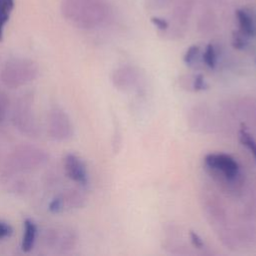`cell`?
<instances>
[{
  "label": "cell",
  "instance_id": "ac0fdd59",
  "mask_svg": "<svg viewBox=\"0 0 256 256\" xmlns=\"http://www.w3.org/2000/svg\"><path fill=\"white\" fill-rule=\"evenodd\" d=\"M248 38L246 35H244L242 32L238 31L236 34H234L233 36V41L232 44L234 46V48L236 49H244L247 45H248Z\"/></svg>",
  "mask_w": 256,
  "mask_h": 256
},
{
  "label": "cell",
  "instance_id": "9c48e42d",
  "mask_svg": "<svg viewBox=\"0 0 256 256\" xmlns=\"http://www.w3.org/2000/svg\"><path fill=\"white\" fill-rule=\"evenodd\" d=\"M63 166L67 177L76 184L85 187L89 182L88 170L85 162L76 154L69 153L64 157Z\"/></svg>",
  "mask_w": 256,
  "mask_h": 256
},
{
  "label": "cell",
  "instance_id": "52a82bcc",
  "mask_svg": "<svg viewBox=\"0 0 256 256\" xmlns=\"http://www.w3.org/2000/svg\"><path fill=\"white\" fill-rule=\"evenodd\" d=\"M205 166L221 174L226 180H235L240 173V166L238 162L229 154L225 153H209L204 158Z\"/></svg>",
  "mask_w": 256,
  "mask_h": 256
},
{
  "label": "cell",
  "instance_id": "603a6c76",
  "mask_svg": "<svg viewBox=\"0 0 256 256\" xmlns=\"http://www.w3.org/2000/svg\"><path fill=\"white\" fill-rule=\"evenodd\" d=\"M189 235H190V240H191L192 244H193L196 248H199V249L203 248L204 242H203L202 238H201L195 231H190Z\"/></svg>",
  "mask_w": 256,
  "mask_h": 256
},
{
  "label": "cell",
  "instance_id": "7c38bea8",
  "mask_svg": "<svg viewBox=\"0 0 256 256\" xmlns=\"http://www.w3.org/2000/svg\"><path fill=\"white\" fill-rule=\"evenodd\" d=\"M172 3L173 19L180 25L186 24L192 13L195 0H174Z\"/></svg>",
  "mask_w": 256,
  "mask_h": 256
},
{
  "label": "cell",
  "instance_id": "e0dca14e",
  "mask_svg": "<svg viewBox=\"0 0 256 256\" xmlns=\"http://www.w3.org/2000/svg\"><path fill=\"white\" fill-rule=\"evenodd\" d=\"M200 55V47L198 45H191L183 56V61L187 66H191L195 63Z\"/></svg>",
  "mask_w": 256,
  "mask_h": 256
},
{
  "label": "cell",
  "instance_id": "6da1fadb",
  "mask_svg": "<svg viewBox=\"0 0 256 256\" xmlns=\"http://www.w3.org/2000/svg\"><path fill=\"white\" fill-rule=\"evenodd\" d=\"M63 17L80 29H93L107 18L109 7L105 0H63Z\"/></svg>",
  "mask_w": 256,
  "mask_h": 256
},
{
  "label": "cell",
  "instance_id": "4fadbf2b",
  "mask_svg": "<svg viewBox=\"0 0 256 256\" xmlns=\"http://www.w3.org/2000/svg\"><path fill=\"white\" fill-rule=\"evenodd\" d=\"M14 0H0V42L3 40L6 24L14 9Z\"/></svg>",
  "mask_w": 256,
  "mask_h": 256
},
{
  "label": "cell",
  "instance_id": "44dd1931",
  "mask_svg": "<svg viewBox=\"0 0 256 256\" xmlns=\"http://www.w3.org/2000/svg\"><path fill=\"white\" fill-rule=\"evenodd\" d=\"M193 88L195 91H202L207 88V84H206V81H205V78L203 77V75L198 74L195 76V78L193 80Z\"/></svg>",
  "mask_w": 256,
  "mask_h": 256
},
{
  "label": "cell",
  "instance_id": "2e32d148",
  "mask_svg": "<svg viewBox=\"0 0 256 256\" xmlns=\"http://www.w3.org/2000/svg\"><path fill=\"white\" fill-rule=\"evenodd\" d=\"M10 107V99L5 90L0 88V125L6 120Z\"/></svg>",
  "mask_w": 256,
  "mask_h": 256
},
{
  "label": "cell",
  "instance_id": "ffe728a7",
  "mask_svg": "<svg viewBox=\"0 0 256 256\" xmlns=\"http://www.w3.org/2000/svg\"><path fill=\"white\" fill-rule=\"evenodd\" d=\"M151 22L152 24L158 28L159 30L161 31H166L168 28H169V23L166 19L164 18H161V17H157V16H154V17H151Z\"/></svg>",
  "mask_w": 256,
  "mask_h": 256
},
{
  "label": "cell",
  "instance_id": "30bf717a",
  "mask_svg": "<svg viewBox=\"0 0 256 256\" xmlns=\"http://www.w3.org/2000/svg\"><path fill=\"white\" fill-rule=\"evenodd\" d=\"M239 31L249 38L256 37V10L250 7L239 8L235 11Z\"/></svg>",
  "mask_w": 256,
  "mask_h": 256
},
{
  "label": "cell",
  "instance_id": "d6986e66",
  "mask_svg": "<svg viewBox=\"0 0 256 256\" xmlns=\"http://www.w3.org/2000/svg\"><path fill=\"white\" fill-rule=\"evenodd\" d=\"M174 0H147V6L150 9H161L170 5Z\"/></svg>",
  "mask_w": 256,
  "mask_h": 256
},
{
  "label": "cell",
  "instance_id": "8992f818",
  "mask_svg": "<svg viewBox=\"0 0 256 256\" xmlns=\"http://www.w3.org/2000/svg\"><path fill=\"white\" fill-rule=\"evenodd\" d=\"M47 132L51 139L63 142L71 138L73 124L68 113L59 106L52 107L47 114Z\"/></svg>",
  "mask_w": 256,
  "mask_h": 256
},
{
  "label": "cell",
  "instance_id": "9a60e30c",
  "mask_svg": "<svg viewBox=\"0 0 256 256\" xmlns=\"http://www.w3.org/2000/svg\"><path fill=\"white\" fill-rule=\"evenodd\" d=\"M202 60L203 63L210 69H214L217 64V51L215 46L210 43L208 44L202 54Z\"/></svg>",
  "mask_w": 256,
  "mask_h": 256
},
{
  "label": "cell",
  "instance_id": "5bb4252c",
  "mask_svg": "<svg viewBox=\"0 0 256 256\" xmlns=\"http://www.w3.org/2000/svg\"><path fill=\"white\" fill-rule=\"evenodd\" d=\"M239 140L241 144L244 145L249 150V152L252 154L253 158L256 161V141L252 137L250 132L244 127H242L239 130Z\"/></svg>",
  "mask_w": 256,
  "mask_h": 256
},
{
  "label": "cell",
  "instance_id": "277c9868",
  "mask_svg": "<svg viewBox=\"0 0 256 256\" xmlns=\"http://www.w3.org/2000/svg\"><path fill=\"white\" fill-rule=\"evenodd\" d=\"M11 121L15 129L22 135L31 138L38 137L40 127L35 113L32 92H24L17 97L12 107Z\"/></svg>",
  "mask_w": 256,
  "mask_h": 256
},
{
  "label": "cell",
  "instance_id": "5b68a950",
  "mask_svg": "<svg viewBox=\"0 0 256 256\" xmlns=\"http://www.w3.org/2000/svg\"><path fill=\"white\" fill-rule=\"evenodd\" d=\"M78 235L70 227H52L47 229L43 234L44 246L58 254H64L76 246Z\"/></svg>",
  "mask_w": 256,
  "mask_h": 256
},
{
  "label": "cell",
  "instance_id": "8fae6325",
  "mask_svg": "<svg viewBox=\"0 0 256 256\" xmlns=\"http://www.w3.org/2000/svg\"><path fill=\"white\" fill-rule=\"evenodd\" d=\"M38 234V228L36 223L29 218H26L23 222V234L21 239V250L24 253H29L33 250Z\"/></svg>",
  "mask_w": 256,
  "mask_h": 256
},
{
  "label": "cell",
  "instance_id": "ba28073f",
  "mask_svg": "<svg viewBox=\"0 0 256 256\" xmlns=\"http://www.w3.org/2000/svg\"><path fill=\"white\" fill-rule=\"evenodd\" d=\"M84 202L85 197L80 191L69 189L54 197L50 201L48 209L52 213H61L72 209H78L84 205Z\"/></svg>",
  "mask_w": 256,
  "mask_h": 256
},
{
  "label": "cell",
  "instance_id": "7a4b0ae2",
  "mask_svg": "<svg viewBox=\"0 0 256 256\" xmlns=\"http://www.w3.org/2000/svg\"><path fill=\"white\" fill-rule=\"evenodd\" d=\"M49 160V155L43 148L33 144H18L6 156L3 162V172L6 176L35 171Z\"/></svg>",
  "mask_w": 256,
  "mask_h": 256
},
{
  "label": "cell",
  "instance_id": "7402d4cb",
  "mask_svg": "<svg viewBox=\"0 0 256 256\" xmlns=\"http://www.w3.org/2000/svg\"><path fill=\"white\" fill-rule=\"evenodd\" d=\"M12 227L6 222L0 221V240L9 237L12 234Z\"/></svg>",
  "mask_w": 256,
  "mask_h": 256
},
{
  "label": "cell",
  "instance_id": "3957f363",
  "mask_svg": "<svg viewBox=\"0 0 256 256\" xmlns=\"http://www.w3.org/2000/svg\"><path fill=\"white\" fill-rule=\"evenodd\" d=\"M39 75L36 61L27 57H11L0 71V80L8 89H17L34 81Z\"/></svg>",
  "mask_w": 256,
  "mask_h": 256
}]
</instances>
